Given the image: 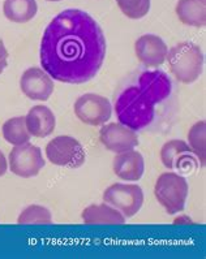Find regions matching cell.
<instances>
[{"label": "cell", "instance_id": "10", "mask_svg": "<svg viewBox=\"0 0 206 259\" xmlns=\"http://www.w3.org/2000/svg\"><path fill=\"white\" fill-rule=\"evenodd\" d=\"M160 160L169 169H179L184 172L198 165L197 156L189 145L182 140H171L163 145L160 150Z\"/></svg>", "mask_w": 206, "mask_h": 259}, {"label": "cell", "instance_id": "24", "mask_svg": "<svg viewBox=\"0 0 206 259\" xmlns=\"http://www.w3.org/2000/svg\"><path fill=\"white\" fill-rule=\"evenodd\" d=\"M7 168H8V163H7V159L6 156H4L3 151L0 150V177L3 176V175H6Z\"/></svg>", "mask_w": 206, "mask_h": 259}, {"label": "cell", "instance_id": "25", "mask_svg": "<svg viewBox=\"0 0 206 259\" xmlns=\"http://www.w3.org/2000/svg\"><path fill=\"white\" fill-rule=\"evenodd\" d=\"M47 2H59V0H47Z\"/></svg>", "mask_w": 206, "mask_h": 259}, {"label": "cell", "instance_id": "11", "mask_svg": "<svg viewBox=\"0 0 206 259\" xmlns=\"http://www.w3.org/2000/svg\"><path fill=\"white\" fill-rule=\"evenodd\" d=\"M99 140L106 149L116 154L135 149L139 145V137L136 132L120 122H110L105 125L99 132Z\"/></svg>", "mask_w": 206, "mask_h": 259}, {"label": "cell", "instance_id": "3", "mask_svg": "<svg viewBox=\"0 0 206 259\" xmlns=\"http://www.w3.org/2000/svg\"><path fill=\"white\" fill-rule=\"evenodd\" d=\"M170 70L178 81L193 83L202 72L203 55L201 49L192 42H180L169 50Z\"/></svg>", "mask_w": 206, "mask_h": 259}, {"label": "cell", "instance_id": "16", "mask_svg": "<svg viewBox=\"0 0 206 259\" xmlns=\"http://www.w3.org/2000/svg\"><path fill=\"white\" fill-rule=\"evenodd\" d=\"M85 224H124L126 217L107 203L90 204L81 213Z\"/></svg>", "mask_w": 206, "mask_h": 259}, {"label": "cell", "instance_id": "1", "mask_svg": "<svg viewBox=\"0 0 206 259\" xmlns=\"http://www.w3.org/2000/svg\"><path fill=\"white\" fill-rule=\"evenodd\" d=\"M106 49L103 31L89 13L65 10L45 30L40 42V64L51 78L80 85L98 73Z\"/></svg>", "mask_w": 206, "mask_h": 259}, {"label": "cell", "instance_id": "12", "mask_svg": "<svg viewBox=\"0 0 206 259\" xmlns=\"http://www.w3.org/2000/svg\"><path fill=\"white\" fill-rule=\"evenodd\" d=\"M135 51L136 56L142 64L150 68H157L166 61L169 47L166 42L158 35L145 34L136 40Z\"/></svg>", "mask_w": 206, "mask_h": 259}, {"label": "cell", "instance_id": "8", "mask_svg": "<svg viewBox=\"0 0 206 259\" xmlns=\"http://www.w3.org/2000/svg\"><path fill=\"white\" fill-rule=\"evenodd\" d=\"M74 115L84 124L92 126L103 125L111 117V103L106 97L88 93L81 95L74 103Z\"/></svg>", "mask_w": 206, "mask_h": 259}, {"label": "cell", "instance_id": "4", "mask_svg": "<svg viewBox=\"0 0 206 259\" xmlns=\"http://www.w3.org/2000/svg\"><path fill=\"white\" fill-rule=\"evenodd\" d=\"M189 193V185L185 177L175 172H166L158 177L154 194L170 215H175L184 210Z\"/></svg>", "mask_w": 206, "mask_h": 259}, {"label": "cell", "instance_id": "22", "mask_svg": "<svg viewBox=\"0 0 206 259\" xmlns=\"http://www.w3.org/2000/svg\"><path fill=\"white\" fill-rule=\"evenodd\" d=\"M120 11L132 20H140L150 11V0H116Z\"/></svg>", "mask_w": 206, "mask_h": 259}, {"label": "cell", "instance_id": "2", "mask_svg": "<svg viewBox=\"0 0 206 259\" xmlns=\"http://www.w3.org/2000/svg\"><path fill=\"white\" fill-rule=\"evenodd\" d=\"M115 112L120 124L132 131H140L154 120L155 104L151 103L137 86H131L117 98Z\"/></svg>", "mask_w": 206, "mask_h": 259}, {"label": "cell", "instance_id": "17", "mask_svg": "<svg viewBox=\"0 0 206 259\" xmlns=\"http://www.w3.org/2000/svg\"><path fill=\"white\" fill-rule=\"evenodd\" d=\"M175 11L184 25L194 28L205 26L206 0H179Z\"/></svg>", "mask_w": 206, "mask_h": 259}, {"label": "cell", "instance_id": "14", "mask_svg": "<svg viewBox=\"0 0 206 259\" xmlns=\"http://www.w3.org/2000/svg\"><path fill=\"white\" fill-rule=\"evenodd\" d=\"M115 175L126 181H139L145 171L144 156L135 149L120 153L112 162Z\"/></svg>", "mask_w": 206, "mask_h": 259}, {"label": "cell", "instance_id": "21", "mask_svg": "<svg viewBox=\"0 0 206 259\" xmlns=\"http://www.w3.org/2000/svg\"><path fill=\"white\" fill-rule=\"evenodd\" d=\"M17 223L19 224H51L53 215L49 208L39 204H31L20 213Z\"/></svg>", "mask_w": 206, "mask_h": 259}, {"label": "cell", "instance_id": "13", "mask_svg": "<svg viewBox=\"0 0 206 259\" xmlns=\"http://www.w3.org/2000/svg\"><path fill=\"white\" fill-rule=\"evenodd\" d=\"M137 88L151 103L157 104L169 98L173 90V83L170 77L162 70H150L140 76Z\"/></svg>", "mask_w": 206, "mask_h": 259}, {"label": "cell", "instance_id": "19", "mask_svg": "<svg viewBox=\"0 0 206 259\" xmlns=\"http://www.w3.org/2000/svg\"><path fill=\"white\" fill-rule=\"evenodd\" d=\"M3 137L7 142H10L13 146L29 142L31 136L25 124V117L17 116V117L7 120L3 125Z\"/></svg>", "mask_w": 206, "mask_h": 259}, {"label": "cell", "instance_id": "9", "mask_svg": "<svg viewBox=\"0 0 206 259\" xmlns=\"http://www.w3.org/2000/svg\"><path fill=\"white\" fill-rule=\"evenodd\" d=\"M20 88L21 92L31 101L45 102L53 95L55 86L49 73L40 68L33 67L22 73Z\"/></svg>", "mask_w": 206, "mask_h": 259}, {"label": "cell", "instance_id": "7", "mask_svg": "<svg viewBox=\"0 0 206 259\" xmlns=\"http://www.w3.org/2000/svg\"><path fill=\"white\" fill-rule=\"evenodd\" d=\"M45 167L42 151L33 144H22L13 147L10 153V169L16 176L29 179L37 176Z\"/></svg>", "mask_w": 206, "mask_h": 259}, {"label": "cell", "instance_id": "18", "mask_svg": "<svg viewBox=\"0 0 206 259\" xmlns=\"http://www.w3.org/2000/svg\"><path fill=\"white\" fill-rule=\"evenodd\" d=\"M38 4L35 0H4L3 13L10 21L25 24L35 17Z\"/></svg>", "mask_w": 206, "mask_h": 259}, {"label": "cell", "instance_id": "20", "mask_svg": "<svg viewBox=\"0 0 206 259\" xmlns=\"http://www.w3.org/2000/svg\"><path fill=\"white\" fill-rule=\"evenodd\" d=\"M205 136H206V124L205 121H198L189 129L188 133V141L189 147L197 156L201 165H205Z\"/></svg>", "mask_w": 206, "mask_h": 259}, {"label": "cell", "instance_id": "23", "mask_svg": "<svg viewBox=\"0 0 206 259\" xmlns=\"http://www.w3.org/2000/svg\"><path fill=\"white\" fill-rule=\"evenodd\" d=\"M8 56H10V54H8L6 45H4L3 40H0V74L3 73L4 69L8 65Z\"/></svg>", "mask_w": 206, "mask_h": 259}, {"label": "cell", "instance_id": "5", "mask_svg": "<svg viewBox=\"0 0 206 259\" xmlns=\"http://www.w3.org/2000/svg\"><path fill=\"white\" fill-rule=\"evenodd\" d=\"M46 156L53 164L67 168H78L87 160L83 145L71 136H59L50 141Z\"/></svg>", "mask_w": 206, "mask_h": 259}, {"label": "cell", "instance_id": "15", "mask_svg": "<svg viewBox=\"0 0 206 259\" xmlns=\"http://www.w3.org/2000/svg\"><path fill=\"white\" fill-rule=\"evenodd\" d=\"M25 124L30 136L37 138H45L54 133L56 126L55 115L49 107L34 106L25 117Z\"/></svg>", "mask_w": 206, "mask_h": 259}, {"label": "cell", "instance_id": "6", "mask_svg": "<svg viewBox=\"0 0 206 259\" xmlns=\"http://www.w3.org/2000/svg\"><path fill=\"white\" fill-rule=\"evenodd\" d=\"M103 199L126 218H132L142 207L144 192L133 184H112L103 193Z\"/></svg>", "mask_w": 206, "mask_h": 259}]
</instances>
